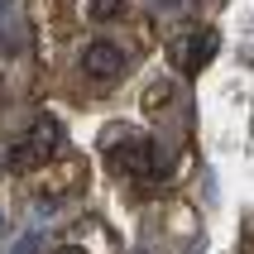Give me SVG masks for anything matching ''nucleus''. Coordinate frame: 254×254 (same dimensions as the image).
Returning <instances> with one entry per match:
<instances>
[{"label":"nucleus","mask_w":254,"mask_h":254,"mask_svg":"<svg viewBox=\"0 0 254 254\" xmlns=\"http://www.w3.org/2000/svg\"><path fill=\"white\" fill-rule=\"evenodd\" d=\"M58 144H63V125H58L53 115H39L19 139L0 144V168H10V173H39L48 158H58Z\"/></svg>","instance_id":"obj_1"},{"label":"nucleus","mask_w":254,"mask_h":254,"mask_svg":"<svg viewBox=\"0 0 254 254\" xmlns=\"http://www.w3.org/2000/svg\"><path fill=\"white\" fill-rule=\"evenodd\" d=\"M120 139L125 144H106L111 149V163L120 178H129V183H154L158 173V149L149 134H139V129H120Z\"/></svg>","instance_id":"obj_2"},{"label":"nucleus","mask_w":254,"mask_h":254,"mask_svg":"<svg viewBox=\"0 0 254 254\" xmlns=\"http://www.w3.org/2000/svg\"><path fill=\"white\" fill-rule=\"evenodd\" d=\"M34 178H39V183H34V192H39L43 201H63V197H72V192L86 183V158L58 154V158H48Z\"/></svg>","instance_id":"obj_3"},{"label":"nucleus","mask_w":254,"mask_h":254,"mask_svg":"<svg viewBox=\"0 0 254 254\" xmlns=\"http://www.w3.org/2000/svg\"><path fill=\"white\" fill-rule=\"evenodd\" d=\"M216 48H221V34H216V29H192V34L168 39L163 53H168V63L183 72V77H197V72L216 58Z\"/></svg>","instance_id":"obj_4"},{"label":"nucleus","mask_w":254,"mask_h":254,"mask_svg":"<svg viewBox=\"0 0 254 254\" xmlns=\"http://www.w3.org/2000/svg\"><path fill=\"white\" fill-rule=\"evenodd\" d=\"M120 67H125V53H120L115 43L91 39V43L82 48V72H86V77H96V82H111Z\"/></svg>","instance_id":"obj_5"},{"label":"nucleus","mask_w":254,"mask_h":254,"mask_svg":"<svg viewBox=\"0 0 254 254\" xmlns=\"http://www.w3.org/2000/svg\"><path fill=\"white\" fill-rule=\"evenodd\" d=\"M144 115H168L173 106H178V82H168V77H158V82L144 86V96H139Z\"/></svg>","instance_id":"obj_6"},{"label":"nucleus","mask_w":254,"mask_h":254,"mask_svg":"<svg viewBox=\"0 0 254 254\" xmlns=\"http://www.w3.org/2000/svg\"><path fill=\"white\" fill-rule=\"evenodd\" d=\"M86 14H91L96 24H106L115 14H125V0H86Z\"/></svg>","instance_id":"obj_7"},{"label":"nucleus","mask_w":254,"mask_h":254,"mask_svg":"<svg viewBox=\"0 0 254 254\" xmlns=\"http://www.w3.org/2000/svg\"><path fill=\"white\" fill-rule=\"evenodd\" d=\"M53 254H91V250H86V245H58Z\"/></svg>","instance_id":"obj_8"}]
</instances>
